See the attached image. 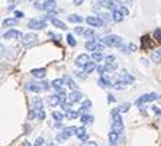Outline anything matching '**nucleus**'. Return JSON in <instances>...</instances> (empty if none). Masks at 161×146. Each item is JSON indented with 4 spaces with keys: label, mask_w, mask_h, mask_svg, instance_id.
I'll return each mask as SVG.
<instances>
[{
    "label": "nucleus",
    "mask_w": 161,
    "mask_h": 146,
    "mask_svg": "<svg viewBox=\"0 0 161 146\" xmlns=\"http://www.w3.org/2000/svg\"><path fill=\"white\" fill-rule=\"evenodd\" d=\"M23 146H32V143H29V142H25V143H23Z\"/></svg>",
    "instance_id": "63"
},
{
    "label": "nucleus",
    "mask_w": 161,
    "mask_h": 146,
    "mask_svg": "<svg viewBox=\"0 0 161 146\" xmlns=\"http://www.w3.org/2000/svg\"><path fill=\"white\" fill-rule=\"evenodd\" d=\"M35 2H38V0H35Z\"/></svg>",
    "instance_id": "64"
},
{
    "label": "nucleus",
    "mask_w": 161,
    "mask_h": 146,
    "mask_svg": "<svg viewBox=\"0 0 161 146\" xmlns=\"http://www.w3.org/2000/svg\"><path fill=\"white\" fill-rule=\"evenodd\" d=\"M96 5L105 7V9H112V10H118V7L122 6L121 2H118V0H99Z\"/></svg>",
    "instance_id": "2"
},
{
    "label": "nucleus",
    "mask_w": 161,
    "mask_h": 146,
    "mask_svg": "<svg viewBox=\"0 0 161 146\" xmlns=\"http://www.w3.org/2000/svg\"><path fill=\"white\" fill-rule=\"evenodd\" d=\"M105 68H106L107 73H109V71H115V70L118 68V64H116V62H107L106 65H105Z\"/></svg>",
    "instance_id": "33"
},
{
    "label": "nucleus",
    "mask_w": 161,
    "mask_h": 146,
    "mask_svg": "<svg viewBox=\"0 0 161 146\" xmlns=\"http://www.w3.org/2000/svg\"><path fill=\"white\" fill-rule=\"evenodd\" d=\"M3 38H5V39H19V38H23V36H22V33H20L19 31L10 29V31H7V32L3 33Z\"/></svg>",
    "instance_id": "10"
},
{
    "label": "nucleus",
    "mask_w": 161,
    "mask_h": 146,
    "mask_svg": "<svg viewBox=\"0 0 161 146\" xmlns=\"http://www.w3.org/2000/svg\"><path fill=\"white\" fill-rule=\"evenodd\" d=\"M112 117H113V122H112V132L121 135L122 130H123V122H122V117L119 116V114L112 116Z\"/></svg>",
    "instance_id": "4"
},
{
    "label": "nucleus",
    "mask_w": 161,
    "mask_h": 146,
    "mask_svg": "<svg viewBox=\"0 0 161 146\" xmlns=\"http://www.w3.org/2000/svg\"><path fill=\"white\" fill-rule=\"evenodd\" d=\"M68 20L73 22V23H81L84 19L81 18L80 15H70V16H68Z\"/></svg>",
    "instance_id": "28"
},
{
    "label": "nucleus",
    "mask_w": 161,
    "mask_h": 146,
    "mask_svg": "<svg viewBox=\"0 0 161 146\" xmlns=\"http://www.w3.org/2000/svg\"><path fill=\"white\" fill-rule=\"evenodd\" d=\"M58 97H60V100H61V103H62V101H65V100H67V93H65V91H64V90H61V91H58Z\"/></svg>",
    "instance_id": "43"
},
{
    "label": "nucleus",
    "mask_w": 161,
    "mask_h": 146,
    "mask_svg": "<svg viewBox=\"0 0 161 146\" xmlns=\"http://www.w3.org/2000/svg\"><path fill=\"white\" fill-rule=\"evenodd\" d=\"M64 81L67 83V86L70 87V88H71L73 91H75V90H77V84L74 83V80H73V78H70L68 75H64Z\"/></svg>",
    "instance_id": "21"
},
{
    "label": "nucleus",
    "mask_w": 161,
    "mask_h": 146,
    "mask_svg": "<svg viewBox=\"0 0 161 146\" xmlns=\"http://www.w3.org/2000/svg\"><path fill=\"white\" fill-rule=\"evenodd\" d=\"M151 109H153V112H154V113L157 114L158 117H161V110L158 109V107H157V106H154V107H151Z\"/></svg>",
    "instance_id": "49"
},
{
    "label": "nucleus",
    "mask_w": 161,
    "mask_h": 146,
    "mask_svg": "<svg viewBox=\"0 0 161 146\" xmlns=\"http://www.w3.org/2000/svg\"><path fill=\"white\" fill-rule=\"evenodd\" d=\"M15 16H16V19H22V18H23V12L16 10V12H15Z\"/></svg>",
    "instance_id": "53"
},
{
    "label": "nucleus",
    "mask_w": 161,
    "mask_h": 146,
    "mask_svg": "<svg viewBox=\"0 0 161 146\" xmlns=\"http://www.w3.org/2000/svg\"><path fill=\"white\" fill-rule=\"evenodd\" d=\"M38 42V36L35 35V33H28V35H25L23 36V39H22V44H23V47H32V45H35Z\"/></svg>",
    "instance_id": "5"
},
{
    "label": "nucleus",
    "mask_w": 161,
    "mask_h": 146,
    "mask_svg": "<svg viewBox=\"0 0 161 146\" xmlns=\"http://www.w3.org/2000/svg\"><path fill=\"white\" fill-rule=\"evenodd\" d=\"M83 35H84L89 41H94V39H96V32H94V31H92V29L84 31V33H83Z\"/></svg>",
    "instance_id": "30"
},
{
    "label": "nucleus",
    "mask_w": 161,
    "mask_h": 146,
    "mask_svg": "<svg viewBox=\"0 0 161 146\" xmlns=\"http://www.w3.org/2000/svg\"><path fill=\"white\" fill-rule=\"evenodd\" d=\"M154 41L161 44V28H157L154 31Z\"/></svg>",
    "instance_id": "36"
},
{
    "label": "nucleus",
    "mask_w": 161,
    "mask_h": 146,
    "mask_svg": "<svg viewBox=\"0 0 161 146\" xmlns=\"http://www.w3.org/2000/svg\"><path fill=\"white\" fill-rule=\"evenodd\" d=\"M102 44H105L107 47H121L122 38L118 35H106L105 38H102Z\"/></svg>",
    "instance_id": "1"
},
{
    "label": "nucleus",
    "mask_w": 161,
    "mask_h": 146,
    "mask_svg": "<svg viewBox=\"0 0 161 146\" xmlns=\"http://www.w3.org/2000/svg\"><path fill=\"white\" fill-rule=\"evenodd\" d=\"M79 116H80V113H79V112H74V110H71L70 113H67V117H68V119H77Z\"/></svg>",
    "instance_id": "44"
},
{
    "label": "nucleus",
    "mask_w": 161,
    "mask_h": 146,
    "mask_svg": "<svg viewBox=\"0 0 161 146\" xmlns=\"http://www.w3.org/2000/svg\"><path fill=\"white\" fill-rule=\"evenodd\" d=\"M42 143H44V138H38V139L35 140V143H34V145H35V146H41Z\"/></svg>",
    "instance_id": "52"
},
{
    "label": "nucleus",
    "mask_w": 161,
    "mask_h": 146,
    "mask_svg": "<svg viewBox=\"0 0 161 146\" xmlns=\"http://www.w3.org/2000/svg\"><path fill=\"white\" fill-rule=\"evenodd\" d=\"M94 68H96V64H94V62H89L87 65L84 67V73H86V74H90L94 70Z\"/></svg>",
    "instance_id": "35"
},
{
    "label": "nucleus",
    "mask_w": 161,
    "mask_h": 146,
    "mask_svg": "<svg viewBox=\"0 0 161 146\" xmlns=\"http://www.w3.org/2000/svg\"><path fill=\"white\" fill-rule=\"evenodd\" d=\"M52 119L57 120V122H62V120H64V114L58 113V112H54V113H52Z\"/></svg>",
    "instance_id": "37"
},
{
    "label": "nucleus",
    "mask_w": 161,
    "mask_h": 146,
    "mask_svg": "<svg viewBox=\"0 0 161 146\" xmlns=\"http://www.w3.org/2000/svg\"><path fill=\"white\" fill-rule=\"evenodd\" d=\"M118 139H119V135L115 132H110L109 133V143L110 145H116L118 143Z\"/></svg>",
    "instance_id": "25"
},
{
    "label": "nucleus",
    "mask_w": 161,
    "mask_h": 146,
    "mask_svg": "<svg viewBox=\"0 0 161 146\" xmlns=\"http://www.w3.org/2000/svg\"><path fill=\"white\" fill-rule=\"evenodd\" d=\"M128 47H129V51H131V52H132V51H136V45H134V44H129Z\"/></svg>",
    "instance_id": "58"
},
{
    "label": "nucleus",
    "mask_w": 161,
    "mask_h": 146,
    "mask_svg": "<svg viewBox=\"0 0 161 146\" xmlns=\"http://www.w3.org/2000/svg\"><path fill=\"white\" fill-rule=\"evenodd\" d=\"M151 60L154 61V62H161V49H157V51H154L153 52V55H151Z\"/></svg>",
    "instance_id": "29"
},
{
    "label": "nucleus",
    "mask_w": 161,
    "mask_h": 146,
    "mask_svg": "<svg viewBox=\"0 0 161 146\" xmlns=\"http://www.w3.org/2000/svg\"><path fill=\"white\" fill-rule=\"evenodd\" d=\"M55 10H52V12H48L47 15H45V16H44V18H42V19L44 20H52V19H55Z\"/></svg>",
    "instance_id": "39"
},
{
    "label": "nucleus",
    "mask_w": 161,
    "mask_h": 146,
    "mask_svg": "<svg viewBox=\"0 0 161 146\" xmlns=\"http://www.w3.org/2000/svg\"><path fill=\"white\" fill-rule=\"evenodd\" d=\"M121 78H122V81H125L126 84H132V83L135 81V78H134V77H132V75H131L129 73H128L126 70H123V71H122Z\"/></svg>",
    "instance_id": "15"
},
{
    "label": "nucleus",
    "mask_w": 161,
    "mask_h": 146,
    "mask_svg": "<svg viewBox=\"0 0 161 146\" xmlns=\"http://www.w3.org/2000/svg\"><path fill=\"white\" fill-rule=\"evenodd\" d=\"M106 61H107V62H113L115 57H113V55H109V57H106Z\"/></svg>",
    "instance_id": "59"
},
{
    "label": "nucleus",
    "mask_w": 161,
    "mask_h": 146,
    "mask_svg": "<svg viewBox=\"0 0 161 146\" xmlns=\"http://www.w3.org/2000/svg\"><path fill=\"white\" fill-rule=\"evenodd\" d=\"M112 19H113L115 22H122L123 15H122L121 10H113V13H112Z\"/></svg>",
    "instance_id": "27"
},
{
    "label": "nucleus",
    "mask_w": 161,
    "mask_h": 146,
    "mask_svg": "<svg viewBox=\"0 0 161 146\" xmlns=\"http://www.w3.org/2000/svg\"><path fill=\"white\" fill-rule=\"evenodd\" d=\"M74 33H75V35H81V33H84V29H83L81 26L74 28Z\"/></svg>",
    "instance_id": "47"
},
{
    "label": "nucleus",
    "mask_w": 161,
    "mask_h": 146,
    "mask_svg": "<svg viewBox=\"0 0 161 146\" xmlns=\"http://www.w3.org/2000/svg\"><path fill=\"white\" fill-rule=\"evenodd\" d=\"M92 58H93L94 62H100V61L103 60V55H102V52H94Z\"/></svg>",
    "instance_id": "40"
},
{
    "label": "nucleus",
    "mask_w": 161,
    "mask_h": 146,
    "mask_svg": "<svg viewBox=\"0 0 161 146\" xmlns=\"http://www.w3.org/2000/svg\"><path fill=\"white\" fill-rule=\"evenodd\" d=\"M125 84H126L125 81H116L113 84V88H116V90H123V88H125Z\"/></svg>",
    "instance_id": "38"
},
{
    "label": "nucleus",
    "mask_w": 161,
    "mask_h": 146,
    "mask_svg": "<svg viewBox=\"0 0 161 146\" xmlns=\"http://www.w3.org/2000/svg\"><path fill=\"white\" fill-rule=\"evenodd\" d=\"M68 99H70L71 103H80L81 100H83V94L75 90V91H71V94L68 96Z\"/></svg>",
    "instance_id": "13"
},
{
    "label": "nucleus",
    "mask_w": 161,
    "mask_h": 146,
    "mask_svg": "<svg viewBox=\"0 0 161 146\" xmlns=\"http://www.w3.org/2000/svg\"><path fill=\"white\" fill-rule=\"evenodd\" d=\"M28 90H31V91H34V93H39V91H42L44 88H42L41 84H36V83H29V84H28Z\"/></svg>",
    "instance_id": "20"
},
{
    "label": "nucleus",
    "mask_w": 161,
    "mask_h": 146,
    "mask_svg": "<svg viewBox=\"0 0 161 146\" xmlns=\"http://www.w3.org/2000/svg\"><path fill=\"white\" fill-rule=\"evenodd\" d=\"M99 18L103 19V22H109V20L112 19V16H110V15H107V13H99Z\"/></svg>",
    "instance_id": "45"
},
{
    "label": "nucleus",
    "mask_w": 161,
    "mask_h": 146,
    "mask_svg": "<svg viewBox=\"0 0 161 146\" xmlns=\"http://www.w3.org/2000/svg\"><path fill=\"white\" fill-rule=\"evenodd\" d=\"M51 23H52L55 28H60V29H67V25H65L64 22L58 20V19H52V20H51Z\"/></svg>",
    "instance_id": "31"
},
{
    "label": "nucleus",
    "mask_w": 161,
    "mask_h": 146,
    "mask_svg": "<svg viewBox=\"0 0 161 146\" xmlns=\"http://www.w3.org/2000/svg\"><path fill=\"white\" fill-rule=\"evenodd\" d=\"M31 74L34 75L35 78H44L47 75V70L45 68H36V70H32Z\"/></svg>",
    "instance_id": "16"
},
{
    "label": "nucleus",
    "mask_w": 161,
    "mask_h": 146,
    "mask_svg": "<svg viewBox=\"0 0 161 146\" xmlns=\"http://www.w3.org/2000/svg\"><path fill=\"white\" fill-rule=\"evenodd\" d=\"M81 3H83V0H74V5L75 6H80Z\"/></svg>",
    "instance_id": "61"
},
{
    "label": "nucleus",
    "mask_w": 161,
    "mask_h": 146,
    "mask_svg": "<svg viewBox=\"0 0 161 146\" xmlns=\"http://www.w3.org/2000/svg\"><path fill=\"white\" fill-rule=\"evenodd\" d=\"M35 7H36V9H41V10H42V5H41L39 2H36V3H35Z\"/></svg>",
    "instance_id": "62"
},
{
    "label": "nucleus",
    "mask_w": 161,
    "mask_h": 146,
    "mask_svg": "<svg viewBox=\"0 0 161 146\" xmlns=\"http://www.w3.org/2000/svg\"><path fill=\"white\" fill-rule=\"evenodd\" d=\"M51 86H52V88H55L57 91H61V90H62V86H64V80H62V78H57V80H54L52 83H51Z\"/></svg>",
    "instance_id": "19"
},
{
    "label": "nucleus",
    "mask_w": 161,
    "mask_h": 146,
    "mask_svg": "<svg viewBox=\"0 0 161 146\" xmlns=\"http://www.w3.org/2000/svg\"><path fill=\"white\" fill-rule=\"evenodd\" d=\"M119 10L122 12V15H123V16H128V13H129V12H128V9L125 6H121V7H119Z\"/></svg>",
    "instance_id": "51"
},
{
    "label": "nucleus",
    "mask_w": 161,
    "mask_h": 146,
    "mask_svg": "<svg viewBox=\"0 0 161 146\" xmlns=\"http://www.w3.org/2000/svg\"><path fill=\"white\" fill-rule=\"evenodd\" d=\"M48 36H49V38H54L55 41H60L61 39L60 35H57V33H52V32H48Z\"/></svg>",
    "instance_id": "48"
},
{
    "label": "nucleus",
    "mask_w": 161,
    "mask_h": 146,
    "mask_svg": "<svg viewBox=\"0 0 161 146\" xmlns=\"http://www.w3.org/2000/svg\"><path fill=\"white\" fill-rule=\"evenodd\" d=\"M48 103H49L51 106H57L58 103H61L60 97H58V94H54V96H49V97H48Z\"/></svg>",
    "instance_id": "23"
},
{
    "label": "nucleus",
    "mask_w": 161,
    "mask_h": 146,
    "mask_svg": "<svg viewBox=\"0 0 161 146\" xmlns=\"http://www.w3.org/2000/svg\"><path fill=\"white\" fill-rule=\"evenodd\" d=\"M28 28H31V29H44V28H47V20L44 19H31L28 22Z\"/></svg>",
    "instance_id": "7"
},
{
    "label": "nucleus",
    "mask_w": 161,
    "mask_h": 146,
    "mask_svg": "<svg viewBox=\"0 0 161 146\" xmlns=\"http://www.w3.org/2000/svg\"><path fill=\"white\" fill-rule=\"evenodd\" d=\"M99 86L102 88H106V87H113V84L110 83V77L107 74H103L102 77H99Z\"/></svg>",
    "instance_id": "11"
},
{
    "label": "nucleus",
    "mask_w": 161,
    "mask_h": 146,
    "mask_svg": "<svg viewBox=\"0 0 161 146\" xmlns=\"http://www.w3.org/2000/svg\"><path fill=\"white\" fill-rule=\"evenodd\" d=\"M121 51H122L123 54H129V52H131V51H129V47H125L123 44L121 45Z\"/></svg>",
    "instance_id": "50"
},
{
    "label": "nucleus",
    "mask_w": 161,
    "mask_h": 146,
    "mask_svg": "<svg viewBox=\"0 0 161 146\" xmlns=\"http://www.w3.org/2000/svg\"><path fill=\"white\" fill-rule=\"evenodd\" d=\"M86 22H87V25H90V26H93V28H102L105 25L103 19H100L99 16H89L87 19H86Z\"/></svg>",
    "instance_id": "8"
},
{
    "label": "nucleus",
    "mask_w": 161,
    "mask_h": 146,
    "mask_svg": "<svg viewBox=\"0 0 161 146\" xmlns=\"http://www.w3.org/2000/svg\"><path fill=\"white\" fill-rule=\"evenodd\" d=\"M67 42H68V45H70V47H75V45H77V42H75V39H74L73 35H67Z\"/></svg>",
    "instance_id": "41"
},
{
    "label": "nucleus",
    "mask_w": 161,
    "mask_h": 146,
    "mask_svg": "<svg viewBox=\"0 0 161 146\" xmlns=\"http://www.w3.org/2000/svg\"><path fill=\"white\" fill-rule=\"evenodd\" d=\"M89 62H90V57H89L87 54H81V55H79L75 58V65L80 67V68H84Z\"/></svg>",
    "instance_id": "9"
},
{
    "label": "nucleus",
    "mask_w": 161,
    "mask_h": 146,
    "mask_svg": "<svg viewBox=\"0 0 161 146\" xmlns=\"http://www.w3.org/2000/svg\"><path fill=\"white\" fill-rule=\"evenodd\" d=\"M84 74H86V73H77V77H79V78H83V80H84V78H86V75H84Z\"/></svg>",
    "instance_id": "60"
},
{
    "label": "nucleus",
    "mask_w": 161,
    "mask_h": 146,
    "mask_svg": "<svg viewBox=\"0 0 161 146\" xmlns=\"http://www.w3.org/2000/svg\"><path fill=\"white\" fill-rule=\"evenodd\" d=\"M93 122H94V117L90 116V114H83L81 116V123L83 125H92Z\"/></svg>",
    "instance_id": "22"
},
{
    "label": "nucleus",
    "mask_w": 161,
    "mask_h": 146,
    "mask_svg": "<svg viewBox=\"0 0 161 146\" xmlns=\"http://www.w3.org/2000/svg\"><path fill=\"white\" fill-rule=\"evenodd\" d=\"M18 25V19L15 18V19H5L3 20V26L6 28H12V26H16Z\"/></svg>",
    "instance_id": "26"
},
{
    "label": "nucleus",
    "mask_w": 161,
    "mask_h": 146,
    "mask_svg": "<svg viewBox=\"0 0 161 146\" xmlns=\"http://www.w3.org/2000/svg\"><path fill=\"white\" fill-rule=\"evenodd\" d=\"M151 47H153V44H151V41H149V36H148V35L142 36L141 38V48L142 49L147 51V49H149Z\"/></svg>",
    "instance_id": "17"
},
{
    "label": "nucleus",
    "mask_w": 161,
    "mask_h": 146,
    "mask_svg": "<svg viewBox=\"0 0 161 146\" xmlns=\"http://www.w3.org/2000/svg\"><path fill=\"white\" fill-rule=\"evenodd\" d=\"M96 71H97V74L102 77L103 74L106 73V68H105V67H97V68H96Z\"/></svg>",
    "instance_id": "46"
},
{
    "label": "nucleus",
    "mask_w": 161,
    "mask_h": 146,
    "mask_svg": "<svg viewBox=\"0 0 161 146\" xmlns=\"http://www.w3.org/2000/svg\"><path fill=\"white\" fill-rule=\"evenodd\" d=\"M60 104H61V109H62L65 113H70V112H71V104H70V103L62 101V103H60Z\"/></svg>",
    "instance_id": "34"
},
{
    "label": "nucleus",
    "mask_w": 161,
    "mask_h": 146,
    "mask_svg": "<svg viewBox=\"0 0 161 146\" xmlns=\"http://www.w3.org/2000/svg\"><path fill=\"white\" fill-rule=\"evenodd\" d=\"M75 136L79 138V139H81L83 142H86V140L89 139V135L87 132H86V129L81 126V127H77V132H75Z\"/></svg>",
    "instance_id": "14"
},
{
    "label": "nucleus",
    "mask_w": 161,
    "mask_h": 146,
    "mask_svg": "<svg viewBox=\"0 0 161 146\" xmlns=\"http://www.w3.org/2000/svg\"><path fill=\"white\" fill-rule=\"evenodd\" d=\"M55 7H57V3H55V0H45V2L42 3V10L52 12V10H55Z\"/></svg>",
    "instance_id": "12"
},
{
    "label": "nucleus",
    "mask_w": 161,
    "mask_h": 146,
    "mask_svg": "<svg viewBox=\"0 0 161 146\" xmlns=\"http://www.w3.org/2000/svg\"><path fill=\"white\" fill-rule=\"evenodd\" d=\"M75 132H77V127H65L64 130H62V133H60L58 135V140L60 142H62V140H67L70 136H73V135H75Z\"/></svg>",
    "instance_id": "6"
},
{
    "label": "nucleus",
    "mask_w": 161,
    "mask_h": 146,
    "mask_svg": "<svg viewBox=\"0 0 161 146\" xmlns=\"http://www.w3.org/2000/svg\"><path fill=\"white\" fill-rule=\"evenodd\" d=\"M129 107H131V104H129V103H123V104H121V106H119V110H121V113H125V112H128V110H129Z\"/></svg>",
    "instance_id": "42"
},
{
    "label": "nucleus",
    "mask_w": 161,
    "mask_h": 146,
    "mask_svg": "<svg viewBox=\"0 0 161 146\" xmlns=\"http://www.w3.org/2000/svg\"><path fill=\"white\" fill-rule=\"evenodd\" d=\"M32 109H35L36 112L42 110V100L41 99H34L32 100Z\"/></svg>",
    "instance_id": "24"
},
{
    "label": "nucleus",
    "mask_w": 161,
    "mask_h": 146,
    "mask_svg": "<svg viewBox=\"0 0 161 146\" xmlns=\"http://www.w3.org/2000/svg\"><path fill=\"white\" fill-rule=\"evenodd\" d=\"M107 101H109V103H115V101H116V99H115V96H112V94H109V96H107Z\"/></svg>",
    "instance_id": "55"
},
{
    "label": "nucleus",
    "mask_w": 161,
    "mask_h": 146,
    "mask_svg": "<svg viewBox=\"0 0 161 146\" xmlns=\"http://www.w3.org/2000/svg\"><path fill=\"white\" fill-rule=\"evenodd\" d=\"M38 119H41V120L45 119V113H44V110H39V112H38Z\"/></svg>",
    "instance_id": "54"
},
{
    "label": "nucleus",
    "mask_w": 161,
    "mask_h": 146,
    "mask_svg": "<svg viewBox=\"0 0 161 146\" xmlns=\"http://www.w3.org/2000/svg\"><path fill=\"white\" fill-rule=\"evenodd\" d=\"M84 47H86L87 51H94V52H96V49H97V47H99V42H97L96 39H94V41H89V42H86V45H84Z\"/></svg>",
    "instance_id": "18"
},
{
    "label": "nucleus",
    "mask_w": 161,
    "mask_h": 146,
    "mask_svg": "<svg viewBox=\"0 0 161 146\" xmlns=\"http://www.w3.org/2000/svg\"><path fill=\"white\" fill-rule=\"evenodd\" d=\"M105 49V44H99V47H97V49H96V52H102Z\"/></svg>",
    "instance_id": "57"
},
{
    "label": "nucleus",
    "mask_w": 161,
    "mask_h": 146,
    "mask_svg": "<svg viewBox=\"0 0 161 146\" xmlns=\"http://www.w3.org/2000/svg\"><path fill=\"white\" fill-rule=\"evenodd\" d=\"M81 146H97V143L96 142H84Z\"/></svg>",
    "instance_id": "56"
},
{
    "label": "nucleus",
    "mask_w": 161,
    "mask_h": 146,
    "mask_svg": "<svg viewBox=\"0 0 161 146\" xmlns=\"http://www.w3.org/2000/svg\"><path fill=\"white\" fill-rule=\"evenodd\" d=\"M158 99H160V96H157L155 93H148V94H144V96H141L139 99L135 101V104L141 107L144 103H148V101H155V100H158Z\"/></svg>",
    "instance_id": "3"
},
{
    "label": "nucleus",
    "mask_w": 161,
    "mask_h": 146,
    "mask_svg": "<svg viewBox=\"0 0 161 146\" xmlns=\"http://www.w3.org/2000/svg\"><path fill=\"white\" fill-rule=\"evenodd\" d=\"M90 107H92V101H90V100H84V101H83V104H81V107H80V112H81V113H84V112L89 110Z\"/></svg>",
    "instance_id": "32"
}]
</instances>
